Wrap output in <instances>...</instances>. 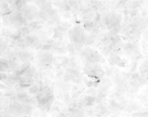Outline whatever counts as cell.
Listing matches in <instances>:
<instances>
[{
    "mask_svg": "<svg viewBox=\"0 0 148 117\" xmlns=\"http://www.w3.org/2000/svg\"><path fill=\"white\" fill-rule=\"evenodd\" d=\"M21 117H28V116H21Z\"/></svg>",
    "mask_w": 148,
    "mask_h": 117,
    "instance_id": "cell-39",
    "label": "cell"
},
{
    "mask_svg": "<svg viewBox=\"0 0 148 117\" xmlns=\"http://www.w3.org/2000/svg\"><path fill=\"white\" fill-rule=\"evenodd\" d=\"M138 62H135V60H132L130 64V72L131 74H135V72H136V70H138Z\"/></svg>",
    "mask_w": 148,
    "mask_h": 117,
    "instance_id": "cell-25",
    "label": "cell"
},
{
    "mask_svg": "<svg viewBox=\"0 0 148 117\" xmlns=\"http://www.w3.org/2000/svg\"><path fill=\"white\" fill-rule=\"evenodd\" d=\"M109 88H110V86L105 85V84H102V83H100L99 86L97 87L98 92H101V93H107L108 90H109Z\"/></svg>",
    "mask_w": 148,
    "mask_h": 117,
    "instance_id": "cell-27",
    "label": "cell"
},
{
    "mask_svg": "<svg viewBox=\"0 0 148 117\" xmlns=\"http://www.w3.org/2000/svg\"><path fill=\"white\" fill-rule=\"evenodd\" d=\"M120 60H122V58H120V57L118 55L110 56V57L108 58V62H109L112 66H118V64L120 62Z\"/></svg>",
    "mask_w": 148,
    "mask_h": 117,
    "instance_id": "cell-19",
    "label": "cell"
},
{
    "mask_svg": "<svg viewBox=\"0 0 148 117\" xmlns=\"http://www.w3.org/2000/svg\"><path fill=\"white\" fill-rule=\"evenodd\" d=\"M41 91V87L39 85V82H34L28 89V93L32 96H35V95H39Z\"/></svg>",
    "mask_w": 148,
    "mask_h": 117,
    "instance_id": "cell-13",
    "label": "cell"
},
{
    "mask_svg": "<svg viewBox=\"0 0 148 117\" xmlns=\"http://www.w3.org/2000/svg\"><path fill=\"white\" fill-rule=\"evenodd\" d=\"M67 51H68V53L71 55V57H75V56H76V54H79L78 50L76 49V47H75V45L73 43H69V44H68Z\"/></svg>",
    "mask_w": 148,
    "mask_h": 117,
    "instance_id": "cell-20",
    "label": "cell"
},
{
    "mask_svg": "<svg viewBox=\"0 0 148 117\" xmlns=\"http://www.w3.org/2000/svg\"><path fill=\"white\" fill-rule=\"evenodd\" d=\"M138 74L148 82V60H142L138 66Z\"/></svg>",
    "mask_w": 148,
    "mask_h": 117,
    "instance_id": "cell-7",
    "label": "cell"
},
{
    "mask_svg": "<svg viewBox=\"0 0 148 117\" xmlns=\"http://www.w3.org/2000/svg\"><path fill=\"white\" fill-rule=\"evenodd\" d=\"M68 38L70 39L71 43H82L85 45L88 37L90 36L88 32L84 29V27L81 25H76V26L72 27L71 29H69L67 32Z\"/></svg>",
    "mask_w": 148,
    "mask_h": 117,
    "instance_id": "cell-1",
    "label": "cell"
},
{
    "mask_svg": "<svg viewBox=\"0 0 148 117\" xmlns=\"http://www.w3.org/2000/svg\"><path fill=\"white\" fill-rule=\"evenodd\" d=\"M108 105H109V110L111 113L118 114L122 111V109H120L118 101L112 99V98H109V100H108Z\"/></svg>",
    "mask_w": 148,
    "mask_h": 117,
    "instance_id": "cell-9",
    "label": "cell"
},
{
    "mask_svg": "<svg viewBox=\"0 0 148 117\" xmlns=\"http://www.w3.org/2000/svg\"><path fill=\"white\" fill-rule=\"evenodd\" d=\"M62 80L65 81V82H68V83H69L70 81H71V76H70L69 74H67V72H65V74H64L63 78H62Z\"/></svg>",
    "mask_w": 148,
    "mask_h": 117,
    "instance_id": "cell-36",
    "label": "cell"
},
{
    "mask_svg": "<svg viewBox=\"0 0 148 117\" xmlns=\"http://www.w3.org/2000/svg\"><path fill=\"white\" fill-rule=\"evenodd\" d=\"M96 26L95 22L94 21H88V22H84L83 23V27H84V29L87 31V32H90L91 30L94 28V27Z\"/></svg>",
    "mask_w": 148,
    "mask_h": 117,
    "instance_id": "cell-21",
    "label": "cell"
},
{
    "mask_svg": "<svg viewBox=\"0 0 148 117\" xmlns=\"http://www.w3.org/2000/svg\"><path fill=\"white\" fill-rule=\"evenodd\" d=\"M35 58H36V60H35L36 66L41 68L47 66H51V64L53 62V60H55V57H53L51 52L41 50V51H37Z\"/></svg>",
    "mask_w": 148,
    "mask_h": 117,
    "instance_id": "cell-2",
    "label": "cell"
},
{
    "mask_svg": "<svg viewBox=\"0 0 148 117\" xmlns=\"http://www.w3.org/2000/svg\"><path fill=\"white\" fill-rule=\"evenodd\" d=\"M131 117H148V110H140L131 113Z\"/></svg>",
    "mask_w": 148,
    "mask_h": 117,
    "instance_id": "cell-22",
    "label": "cell"
},
{
    "mask_svg": "<svg viewBox=\"0 0 148 117\" xmlns=\"http://www.w3.org/2000/svg\"><path fill=\"white\" fill-rule=\"evenodd\" d=\"M126 64H128V60H126V58H122V60H120V62L118 64V66L124 68V66H126Z\"/></svg>",
    "mask_w": 148,
    "mask_h": 117,
    "instance_id": "cell-35",
    "label": "cell"
},
{
    "mask_svg": "<svg viewBox=\"0 0 148 117\" xmlns=\"http://www.w3.org/2000/svg\"><path fill=\"white\" fill-rule=\"evenodd\" d=\"M47 112L43 111V110L41 109H36L34 114H33L34 117H47Z\"/></svg>",
    "mask_w": 148,
    "mask_h": 117,
    "instance_id": "cell-28",
    "label": "cell"
},
{
    "mask_svg": "<svg viewBox=\"0 0 148 117\" xmlns=\"http://www.w3.org/2000/svg\"><path fill=\"white\" fill-rule=\"evenodd\" d=\"M18 58L21 62H30L34 58L33 52H28L26 50H21L18 53Z\"/></svg>",
    "mask_w": 148,
    "mask_h": 117,
    "instance_id": "cell-5",
    "label": "cell"
},
{
    "mask_svg": "<svg viewBox=\"0 0 148 117\" xmlns=\"http://www.w3.org/2000/svg\"><path fill=\"white\" fill-rule=\"evenodd\" d=\"M61 16H63L64 18H70L69 12H63V14H61Z\"/></svg>",
    "mask_w": 148,
    "mask_h": 117,
    "instance_id": "cell-37",
    "label": "cell"
},
{
    "mask_svg": "<svg viewBox=\"0 0 148 117\" xmlns=\"http://www.w3.org/2000/svg\"><path fill=\"white\" fill-rule=\"evenodd\" d=\"M112 49H114V45L111 43V44H109V45L102 46L101 52H102V54H103L104 56H108V57H109L110 54H111V52L112 51Z\"/></svg>",
    "mask_w": 148,
    "mask_h": 117,
    "instance_id": "cell-17",
    "label": "cell"
},
{
    "mask_svg": "<svg viewBox=\"0 0 148 117\" xmlns=\"http://www.w3.org/2000/svg\"><path fill=\"white\" fill-rule=\"evenodd\" d=\"M110 117H118L116 115H112V116H110Z\"/></svg>",
    "mask_w": 148,
    "mask_h": 117,
    "instance_id": "cell-38",
    "label": "cell"
},
{
    "mask_svg": "<svg viewBox=\"0 0 148 117\" xmlns=\"http://www.w3.org/2000/svg\"><path fill=\"white\" fill-rule=\"evenodd\" d=\"M120 29H122V28H120V27H116V28L112 29V30L109 31L110 35H111V36H116V35H120Z\"/></svg>",
    "mask_w": 148,
    "mask_h": 117,
    "instance_id": "cell-32",
    "label": "cell"
},
{
    "mask_svg": "<svg viewBox=\"0 0 148 117\" xmlns=\"http://www.w3.org/2000/svg\"><path fill=\"white\" fill-rule=\"evenodd\" d=\"M142 108V105L141 103L137 101H134V100H131L128 103V106L126 107L124 111L128 112V113H133V112H136V111H140V109Z\"/></svg>",
    "mask_w": 148,
    "mask_h": 117,
    "instance_id": "cell-8",
    "label": "cell"
},
{
    "mask_svg": "<svg viewBox=\"0 0 148 117\" xmlns=\"http://www.w3.org/2000/svg\"><path fill=\"white\" fill-rule=\"evenodd\" d=\"M31 98H32V95H30L28 92H19L17 93V100L19 102L23 104H29L31 101Z\"/></svg>",
    "mask_w": 148,
    "mask_h": 117,
    "instance_id": "cell-11",
    "label": "cell"
},
{
    "mask_svg": "<svg viewBox=\"0 0 148 117\" xmlns=\"http://www.w3.org/2000/svg\"><path fill=\"white\" fill-rule=\"evenodd\" d=\"M68 62H69V58L65 57V56L55 57V60H53V64H55L56 66H58V68H61V66L67 68Z\"/></svg>",
    "mask_w": 148,
    "mask_h": 117,
    "instance_id": "cell-10",
    "label": "cell"
},
{
    "mask_svg": "<svg viewBox=\"0 0 148 117\" xmlns=\"http://www.w3.org/2000/svg\"><path fill=\"white\" fill-rule=\"evenodd\" d=\"M122 41V37L120 35H116V36H112V45H116V44L120 43Z\"/></svg>",
    "mask_w": 148,
    "mask_h": 117,
    "instance_id": "cell-33",
    "label": "cell"
},
{
    "mask_svg": "<svg viewBox=\"0 0 148 117\" xmlns=\"http://www.w3.org/2000/svg\"><path fill=\"white\" fill-rule=\"evenodd\" d=\"M65 72L69 74L71 76H81L80 72L76 70H73V68H65Z\"/></svg>",
    "mask_w": 148,
    "mask_h": 117,
    "instance_id": "cell-23",
    "label": "cell"
},
{
    "mask_svg": "<svg viewBox=\"0 0 148 117\" xmlns=\"http://www.w3.org/2000/svg\"><path fill=\"white\" fill-rule=\"evenodd\" d=\"M36 72H37L36 66H33V64H30V66H29L28 68L25 70V72H24V74H23V76H27V78H33Z\"/></svg>",
    "mask_w": 148,
    "mask_h": 117,
    "instance_id": "cell-15",
    "label": "cell"
},
{
    "mask_svg": "<svg viewBox=\"0 0 148 117\" xmlns=\"http://www.w3.org/2000/svg\"><path fill=\"white\" fill-rule=\"evenodd\" d=\"M107 97V93H101V92H98L97 96H96V103L99 104V103H102L103 100Z\"/></svg>",
    "mask_w": 148,
    "mask_h": 117,
    "instance_id": "cell-26",
    "label": "cell"
},
{
    "mask_svg": "<svg viewBox=\"0 0 148 117\" xmlns=\"http://www.w3.org/2000/svg\"><path fill=\"white\" fill-rule=\"evenodd\" d=\"M96 37L95 36H89L88 37V39H87V41H86V43H85V45H87V46H90V45H93L94 43H95V41H96Z\"/></svg>",
    "mask_w": 148,
    "mask_h": 117,
    "instance_id": "cell-34",
    "label": "cell"
},
{
    "mask_svg": "<svg viewBox=\"0 0 148 117\" xmlns=\"http://www.w3.org/2000/svg\"><path fill=\"white\" fill-rule=\"evenodd\" d=\"M67 68H73V70H79L80 72L81 70V64L79 62V60L77 58V57H71L69 58V62H68V66Z\"/></svg>",
    "mask_w": 148,
    "mask_h": 117,
    "instance_id": "cell-12",
    "label": "cell"
},
{
    "mask_svg": "<svg viewBox=\"0 0 148 117\" xmlns=\"http://www.w3.org/2000/svg\"><path fill=\"white\" fill-rule=\"evenodd\" d=\"M85 85H87L88 87H98L100 84V79L99 80H93V79H89V78H83Z\"/></svg>",
    "mask_w": 148,
    "mask_h": 117,
    "instance_id": "cell-16",
    "label": "cell"
},
{
    "mask_svg": "<svg viewBox=\"0 0 148 117\" xmlns=\"http://www.w3.org/2000/svg\"><path fill=\"white\" fill-rule=\"evenodd\" d=\"M138 14H139V8H134V9L130 10V16L131 17V19L137 17Z\"/></svg>",
    "mask_w": 148,
    "mask_h": 117,
    "instance_id": "cell-31",
    "label": "cell"
},
{
    "mask_svg": "<svg viewBox=\"0 0 148 117\" xmlns=\"http://www.w3.org/2000/svg\"><path fill=\"white\" fill-rule=\"evenodd\" d=\"M85 112H86L87 117H92L95 116V110L92 107H86L85 108Z\"/></svg>",
    "mask_w": 148,
    "mask_h": 117,
    "instance_id": "cell-30",
    "label": "cell"
},
{
    "mask_svg": "<svg viewBox=\"0 0 148 117\" xmlns=\"http://www.w3.org/2000/svg\"><path fill=\"white\" fill-rule=\"evenodd\" d=\"M84 62H88V64H98V62H105V58L101 54L94 52L91 56H89L86 60H84Z\"/></svg>",
    "mask_w": 148,
    "mask_h": 117,
    "instance_id": "cell-6",
    "label": "cell"
},
{
    "mask_svg": "<svg viewBox=\"0 0 148 117\" xmlns=\"http://www.w3.org/2000/svg\"><path fill=\"white\" fill-rule=\"evenodd\" d=\"M122 22V16L120 13H118V12H109L108 13V17L107 20H106V28L108 30H112V29L116 28V27H120V23Z\"/></svg>",
    "mask_w": 148,
    "mask_h": 117,
    "instance_id": "cell-3",
    "label": "cell"
},
{
    "mask_svg": "<svg viewBox=\"0 0 148 117\" xmlns=\"http://www.w3.org/2000/svg\"><path fill=\"white\" fill-rule=\"evenodd\" d=\"M112 80H110L109 78H106V76H104V78H102L100 79V83H102V84H105V85H108V86H111L112 85Z\"/></svg>",
    "mask_w": 148,
    "mask_h": 117,
    "instance_id": "cell-29",
    "label": "cell"
},
{
    "mask_svg": "<svg viewBox=\"0 0 148 117\" xmlns=\"http://www.w3.org/2000/svg\"><path fill=\"white\" fill-rule=\"evenodd\" d=\"M98 94V89L97 87H88L86 90V95H91V96L96 97Z\"/></svg>",
    "mask_w": 148,
    "mask_h": 117,
    "instance_id": "cell-24",
    "label": "cell"
},
{
    "mask_svg": "<svg viewBox=\"0 0 148 117\" xmlns=\"http://www.w3.org/2000/svg\"><path fill=\"white\" fill-rule=\"evenodd\" d=\"M85 99V104H86V107H93L96 104V97L91 96V95H84Z\"/></svg>",
    "mask_w": 148,
    "mask_h": 117,
    "instance_id": "cell-18",
    "label": "cell"
},
{
    "mask_svg": "<svg viewBox=\"0 0 148 117\" xmlns=\"http://www.w3.org/2000/svg\"><path fill=\"white\" fill-rule=\"evenodd\" d=\"M35 81V79L33 78H27L25 76H19V84H24V85H28V86H31Z\"/></svg>",
    "mask_w": 148,
    "mask_h": 117,
    "instance_id": "cell-14",
    "label": "cell"
},
{
    "mask_svg": "<svg viewBox=\"0 0 148 117\" xmlns=\"http://www.w3.org/2000/svg\"><path fill=\"white\" fill-rule=\"evenodd\" d=\"M94 110H95V116L97 117H107L111 114L109 110V105L104 103V102L97 104L94 107Z\"/></svg>",
    "mask_w": 148,
    "mask_h": 117,
    "instance_id": "cell-4",
    "label": "cell"
}]
</instances>
